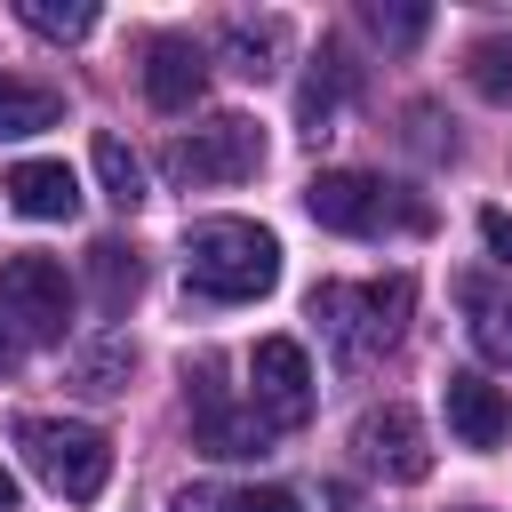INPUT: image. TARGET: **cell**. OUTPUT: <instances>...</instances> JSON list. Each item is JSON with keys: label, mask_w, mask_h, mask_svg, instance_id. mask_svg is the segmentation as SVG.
Masks as SVG:
<instances>
[{"label": "cell", "mask_w": 512, "mask_h": 512, "mask_svg": "<svg viewBox=\"0 0 512 512\" xmlns=\"http://www.w3.org/2000/svg\"><path fill=\"white\" fill-rule=\"evenodd\" d=\"M0 312L16 320L24 344H56L72 328V280L56 256H8L0 264Z\"/></svg>", "instance_id": "cell-6"}, {"label": "cell", "mask_w": 512, "mask_h": 512, "mask_svg": "<svg viewBox=\"0 0 512 512\" xmlns=\"http://www.w3.org/2000/svg\"><path fill=\"white\" fill-rule=\"evenodd\" d=\"M352 448H360V456H368V472H384V480H424V472H432V448H424V424H416V408H408V400L368 408V416H360V432H352Z\"/></svg>", "instance_id": "cell-9"}, {"label": "cell", "mask_w": 512, "mask_h": 512, "mask_svg": "<svg viewBox=\"0 0 512 512\" xmlns=\"http://www.w3.org/2000/svg\"><path fill=\"white\" fill-rule=\"evenodd\" d=\"M160 168H168L176 184H240V176H256V168H264V136H256V120L216 112L208 128L176 136V144L160 152Z\"/></svg>", "instance_id": "cell-4"}, {"label": "cell", "mask_w": 512, "mask_h": 512, "mask_svg": "<svg viewBox=\"0 0 512 512\" xmlns=\"http://www.w3.org/2000/svg\"><path fill=\"white\" fill-rule=\"evenodd\" d=\"M16 448H24V464H32L64 504L104 496V480H112V440H104L96 424H72V416H16Z\"/></svg>", "instance_id": "cell-3"}, {"label": "cell", "mask_w": 512, "mask_h": 512, "mask_svg": "<svg viewBox=\"0 0 512 512\" xmlns=\"http://www.w3.org/2000/svg\"><path fill=\"white\" fill-rule=\"evenodd\" d=\"M56 120H64V96H56V88L0 72V144H16V136H40V128H56Z\"/></svg>", "instance_id": "cell-14"}, {"label": "cell", "mask_w": 512, "mask_h": 512, "mask_svg": "<svg viewBox=\"0 0 512 512\" xmlns=\"http://www.w3.org/2000/svg\"><path fill=\"white\" fill-rule=\"evenodd\" d=\"M184 400H192V440H200L208 456H264L272 424H264L256 408H232V400H224V376H216L208 352L184 360Z\"/></svg>", "instance_id": "cell-7"}, {"label": "cell", "mask_w": 512, "mask_h": 512, "mask_svg": "<svg viewBox=\"0 0 512 512\" xmlns=\"http://www.w3.org/2000/svg\"><path fill=\"white\" fill-rule=\"evenodd\" d=\"M248 408L272 424V432H296L312 416V360L296 336H264L248 352Z\"/></svg>", "instance_id": "cell-8"}, {"label": "cell", "mask_w": 512, "mask_h": 512, "mask_svg": "<svg viewBox=\"0 0 512 512\" xmlns=\"http://www.w3.org/2000/svg\"><path fill=\"white\" fill-rule=\"evenodd\" d=\"M184 512H304L288 488H184Z\"/></svg>", "instance_id": "cell-18"}, {"label": "cell", "mask_w": 512, "mask_h": 512, "mask_svg": "<svg viewBox=\"0 0 512 512\" xmlns=\"http://www.w3.org/2000/svg\"><path fill=\"white\" fill-rule=\"evenodd\" d=\"M200 88H208V56H200V40L160 32V40L144 48V96H152L160 112H184V104H200Z\"/></svg>", "instance_id": "cell-10"}, {"label": "cell", "mask_w": 512, "mask_h": 512, "mask_svg": "<svg viewBox=\"0 0 512 512\" xmlns=\"http://www.w3.org/2000/svg\"><path fill=\"white\" fill-rule=\"evenodd\" d=\"M472 88L488 104H512V40H480L472 48Z\"/></svg>", "instance_id": "cell-21"}, {"label": "cell", "mask_w": 512, "mask_h": 512, "mask_svg": "<svg viewBox=\"0 0 512 512\" xmlns=\"http://www.w3.org/2000/svg\"><path fill=\"white\" fill-rule=\"evenodd\" d=\"M184 280L216 304H248L280 280V240L248 216H200L184 232Z\"/></svg>", "instance_id": "cell-1"}, {"label": "cell", "mask_w": 512, "mask_h": 512, "mask_svg": "<svg viewBox=\"0 0 512 512\" xmlns=\"http://www.w3.org/2000/svg\"><path fill=\"white\" fill-rule=\"evenodd\" d=\"M368 24H376L392 48H408V40H424V24H432V16H424V8H384V0H376V8H368Z\"/></svg>", "instance_id": "cell-23"}, {"label": "cell", "mask_w": 512, "mask_h": 512, "mask_svg": "<svg viewBox=\"0 0 512 512\" xmlns=\"http://www.w3.org/2000/svg\"><path fill=\"white\" fill-rule=\"evenodd\" d=\"M16 360H24V336H16V328H8V320H0V376H8V368H16Z\"/></svg>", "instance_id": "cell-25"}, {"label": "cell", "mask_w": 512, "mask_h": 512, "mask_svg": "<svg viewBox=\"0 0 512 512\" xmlns=\"http://www.w3.org/2000/svg\"><path fill=\"white\" fill-rule=\"evenodd\" d=\"M88 256H96V296H104V312H120V304L136 296V256H128L120 240H96Z\"/></svg>", "instance_id": "cell-20"}, {"label": "cell", "mask_w": 512, "mask_h": 512, "mask_svg": "<svg viewBox=\"0 0 512 512\" xmlns=\"http://www.w3.org/2000/svg\"><path fill=\"white\" fill-rule=\"evenodd\" d=\"M120 376H128V344H120V336L80 360V392H120Z\"/></svg>", "instance_id": "cell-22"}, {"label": "cell", "mask_w": 512, "mask_h": 512, "mask_svg": "<svg viewBox=\"0 0 512 512\" xmlns=\"http://www.w3.org/2000/svg\"><path fill=\"white\" fill-rule=\"evenodd\" d=\"M0 512H16V472L0 464Z\"/></svg>", "instance_id": "cell-26"}, {"label": "cell", "mask_w": 512, "mask_h": 512, "mask_svg": "<svg viewBox=\"0 0 512 512\" xmlns=\"http://www.w3.org/2000/svg\"><path fill=\"white\" fill-rule=\"evenodd\" d=\"M88 160H96V184H104V200H112V208H136V200H144V168H136V152H128L112 128L96 136V152H88Z\"/></svg>", "instance_id": "cell-16"}, {"label": "cell", "mask_w": 512, "mask_h": 512, "mask_svg": "<svg viewBox=\"0 0 512 512\" xmlns=\"http://www.w3.org/2000/svg\"><path fill=\"white\" fill-rule=\"evenodd\" d=\"M0 192H8V208L32 216V224H64V216L80 208V176H72L64 160H16Z\"/></svg>", "instance_id": "cell-12"}, {"label": "cell", "mask_w": 512, "mask_h": 512, "mask_svg": "<svg viewBox=\"0 0 512 512\" xmlns=\"http://www.w3.org/2000/svg\"><path fill=\"white\" fill-rule=\"evenodd\" d=\"M456 296H464V312H472V344H480L488 360H504V368H512V296H504L496 280H480V272H472Z\"/></svg>", "instance_id": "cell-15"}, {"label": "cell", "mask_w": 512, "mask_h": 512, "mask_svg": "<svg viewBox=\"0 0 512 512\" xmlns=\"http://www.w3.org/2000/svg\"><path fill=\"white\" fill-rule=\"evenodd\" d=\"M480 240L496 264H512V208H480Z\"/></svg>", "instance_id": "cell-24"}, {"label": "cell", "mask_w": 512, "mask_h": 512, "mask_svg": "<svg viewBox=\"0 0 512 512\" xmlns=\"http://www.w3.org/2000/svg\"><path fill=\"white\" fill-rule=\"evenodd\" d=\"M16 16H24L40 40H88V24H96L88 0H16Z\"/></svg>", "instance_id": "cell-17"}, {"label": "cell", "mask_w": 512, "mask_h": 512, "mask_svg": "<svg viewBox=\"0 0 512 512\" xmlns=\"http://www.w3.org/2000/svg\"><path fill=\"white\" fill-rule=\"evenodd\" d=\"M336 96H344V56H336V48H320V72H312V80H304V96H296V112H304V128H312V136L336 120Z\"/></svg>", "instance_id": "cell-19"}, {"label": "cell", "mask_w": 512, "mask_h": 512, "mask_svg": "<svg viewBox=\"0 0 512 512\" xmlns=\"http://www.w3.org/2000/svg\"><path fill=\"white\" fill-rule=\"evenodd\" d=\"M304 208H312V224H328V232H352V240L384 232L392 216H400V224H424V208H392L384 176H368V168H320V176L304 184Z\"/></svg>", "instance_id": "cell-5"}, {"label": "cell", "mask_w": 512, "mask_h": 512, "mask_svg": "<svg viewBox=\"0 0 512 512\" xmlns=\"http://www.w3.org/2000/svg\"><path fill=\"white\" fill-rule=\"evenodd\" d=\"M280 48H288V24H280V16H232V24H224V56H232L240 80L280 72Z\"/></svg>", "instance_id": "cell-13"}, {"label": "cell", "mask_w": 512, "mask_h": 512, "mask_svg": "<svg viewBox=\"0 0 512 512\" xmlns=\"http://www.w3.org/2000/svg\"><path fill=\"white\" fill-rule=\"evenodd\" d=\"M408 304H416V280H408V272L368 280V288H344V280H320V288H312V320L328 328V344H336L344 368L376 360V352L408 328Z\"/></svg>", "instance_id": "cell-2"}, {"label": "cell", "mask_w": 512, "mask_h": 512, "mask_svg": "<svg viewBox=\"0 0 512 512\" xmlns=\"http://www.w3.org/2000/svg\"><path fill=\"white\" fill-rule=\"evenodd\" d=\"M448 432L464 440V448H504L512 440V400L488 384V376H448Z\"/></svg>", "instance_id": "cell-11"}]
</instances>
